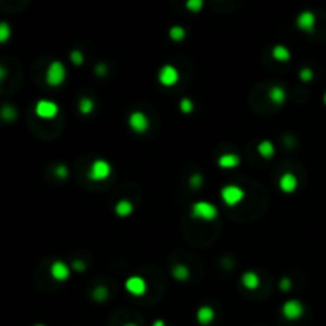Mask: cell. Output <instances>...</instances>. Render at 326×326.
I'll return each mask as SVG.
<instances>
[{
	"mask_svg": "<svg viewBox=\"0 0 326 326\" xmlns=\"http://www.w3.org/2000/svg\"><path fill=\"white\" fill-rule=\"evenodd\" d=\"M70 61H72L75 66H81L83 61H85V56L80 49H73L72 53H70Z\"/></svg>",
	"mask_w": 326,
	"mask_h": 326,
	"instance_id": "cell-26",
	"label": "cell"
},
{
	"mask_svg": "<svg viewBox=\"0 0 326 326\" xmlns=\"http://www.w3.org/2000/svg\"><path fill=\"white\" fill-rule=\"evenodd\" d=\"M93 299H95L97 303H102V301H105V299L108 298V288L107 286H104V285H99V286H95V288L93 290Z\"/></svg>",
	"mask_w": 326,
	"mask_h": 326,
	"instance_id": "cell-24",
	"label": "cell"
},
{
	"mask_svg": "<svg viewBox=\"0 0 326 326\" xmlns=\"http://www.w3.org/2000/svg\"><path fill=\"white\" fill-rule=\"evenodd\" d=\"M158 78L161 81V85L164 86H174L175 83L180 80V72L177 70V67L170 66V64H165L161 67L158 73Z\"/></svg>",
	"mask_w": 326,
	"mask_h": 326,
	"instance_id": "cell-6",
	"label": "cell"
},
{
	"mask_svg": "<svg viewBox=\"0 0 326 326\" xmlns=\"http://www.w3.org/2000/svg\"><path fill=\"white\" fill-rule=\"evenodd\" d=\"M35 326H45V325H35Z\"/></svg>",
	"mask_w": 326,
	"mask_h": 326,
	"instance_id": "cell-39",
	"label": "cell"
},
{
	"mask_svg": "<svg viewBox=\"0 0 326 326\" xmlns=\"http://www.w3.org/2000/svg\"><path fill=\"white\" fill-rule=\"evenodd\" d=\"M124 286L132 296H142L146 291V282L143 280V277H140V276H131L126 280Z\"/></svg>",
	"mask_w": 326,
	"mask_h": 326,
	"instance_id": "cell-9",
	"label": "cell"
},
{
	"mask_svg": "<svg viewBox=\"0 0 326 326\" xmlns=\"http://www.w3.org/2000/svg\"><path fill=\"white\" fill-rule=\"evenodd\" d=\"M54 174H56V177H57V178H61V180H64V178H67V175H69V169H67V165H64V164H57L56 167H54Z\"/></svg>",
	"mask_w": 326,
	"mask_h": 326,
	"instance_id": "cell-28",
	"label": "cell"
},
{
	"mask_svg": "<svg viewBox=\"0 0 326 326\" xmlns=\"http://www.w3.org/2000/svg\"><path fill=\"white\" fill-rule=\"evenodd\" d=\"M78 108L83 115H89L94 110V100L91 97H81L78 102Z\"/></svg>",
	"mask_w": 326,
	"mask_h": 326,
	"instance_id": "cell-22",
	"label": "cell"
},
{
	"mask_svg": "<svg viewBox=\"0 0 326 326\" xmlns=\"http://www.w3.org/2000/svg\"><path fill=\"white\" fill-rule=\"evenodd\" d=\"M129 126H131V129L134 132L142 134V132H145L146 129H148V116L140 110L132 112L129 115Z\"/></svg>",
	"mask_w": 326,
	"mask_h": 326,
	"instance_id": "cell-8",
	"label": "cell"
},
{
	"mask_svg": "<svg viewBox=\"0 0 326 326\" xmlns=\"http://www.w3.org/2000/svg\"><path fill=\"white\" fill-rule=\"evenodd\" d=\"M202 183H204V178H202L201 174H193V175H191V178H189V186L199 188Z\"/></svg>",
	"mask_w": 326,
	"mask_h": 326,
	"instance_id": "cell-30",
	"label": "cell"
},
{
	"mask_svg": "<svg viewBox=\"0 0 326 326\" xmlns=\"http://www.w3.org/2000/svg\"><path fill=\"white\" fill-rule=\"evenodd\" d=\"M272 56H274V59H277V61H288L291 57V53L288 48L283 47V45H276V47L272 48Z\"/></svg>",
	"mask_w": 326,
	"mask_h": 326,
	"instance_id": "cell-19",
	"label": "cell"
},
{
	"mask_svg": "<svg viewBox=\"0 0 326 326\" xmlns=\"http://www.w3.org/2000/svg\"><path fill=\"white\" fill-rule=\"evenodd\" d=\"M323 102H325V105H326V93H325V95H323Z\"/></svg>",
	"mask_w": 326,
	"mask_h": 326,
	"instance_id": "cell-38",
	"label": "cell"
},
{
	"mask_svg": "<svg viewBox=\"0 0 326 326\" xmlns=\"http://www.w3.org/2000/svg\"><path fill=\"white\" fill-rule=\"evenodd\" d=\"M6 78V69H3L2 66H0V81H3Z\"/></svg>",
	"mask_w": 326,
	"mask_h": 326,
	"instance_id": "cell-35",
	"label": "cell"
},
{
	"mask_svg": "<svg viewBox=\"0 0 326 326\" xmlns=\"http://www.w3.org/2000/svg\"><path fill=\"white\" fill-rule=\"evenodd\" d=\"M202 6H204L202 0H188V2H186V8L191 10V11H194V13L199 11Z\"/></svg>",
	"mask_w": 326,
	"mask_h": 326,
	"instance_id": "cell-29",
	"label": "cell"
},
{
	"mask_svg": "<svg viewBox=\"0 0 326 326\" xmlns=\"http://www.w3.org/2000/svg\"><path fill=\"white\" fill-rule=\"evenodd\" d=\"M282 314L285 318H288V320H298V318L303 317L304 314V305L301 304V301H298V299H290V301H286L283 304Z\"/></svg>",
	"mask_w": 326,
	"mask_h": 326,
	"instance_id": "cell-7",
	"label": "cell"
},
{
	"mask_svg": "<svg viewBox=\"0 0 326 326\" xmlns=\"http://www.w3.org/2000/svg\"><path fill=\"white\" fill-rule=\"evenodd\" d=\"M11 35V27L8 23L2 21L0 23V43H5Z\"/></svg>",
	"mask_w": 326,
	"mask_h": 326,
	"instance_id": "cell-25",
	"label": "cell"
},
{
	"mask_svg": "<svg viewBox=\"0 0 326 326\" xmlns=\"http://www.w3.org/2000/svg\"><path fill=\"white\" fill-rule=\"evenodd\" d=\"M193 108H194V105H193V100H191V99L183 97L180 100V110L183 113H191V112H193Z\"/></svg>",
	"mask_w": 326,
	"mask_h": 326,
	"instance_id": "cell-27",
	"label": "cell"
},
{
	"mask_svg": "<svg viewBox=\"0 0 326 326\" xmlns=\"http://www.w3.org/2000/svg\"><path fill=\"white\" fill-rule=\"evenodd\" d=\"M123 326H137L136 323H126V325H123Z\"/></svg>",
	"mask_w": 326,
	"mask_h": 326,
	"instance_id": "cell-37",
	"label": "cell"
},
{
	"mask_svg": "<svg viewBox=\"0 0 326 326\" xmlns=\"http://www.w3.org/2000/svg\"><path fill=\"white\" fill-rule=\"evenodd\" d=\"M57 112H59V107H57L56 102L53 100H48V99H42L37 102L35 105V113L38 118L42 119H53Z\"/></svg>",
	"mask_w": 326,
	"mask_h": 326,
	"instance_id": "cell-5",
	"label": "cell"
},
{
	"mask_svg": "<svg viewBox=\"0 0 326 326\" xmlns=\"http://www.w3.org/2000/svg\"><path fill=\"white\" fill-rule=\"evenodd\" d=\"M110 172H112V167L105 159H95V161H93L91 167H89L88 177L91 178L93 182H100L110 175Z\"/></svg>",
	"mask_w": 326,
	"mask_h": 326,
	"instance_id": "cell-3",
	"label": "cell"
},
{
	"mask_svg": "<svg viewBox=\"0 0 326 326\" xmlns=\"http://www.w3.org/2000/svg\"><path fill=\"white\" fill-rule=\"evenodd\" d=\"M239 163H240V158L237 155H234V153H226V155L218 158V165L221 169H234L237 167Z\"/></svg>",
	"mask_w": 326,
	"mask_h": 326,
	"instance_id": "cell-14",
	"label": "cell"
},
{
	"mask_svg": "<svg viewBox=\"0 0 326 326\" xmlns=\"http://www.w3.org/2000/svg\"><path fill=\"white\" fill-rule=\"evenodd\" d=\"M279 186H280V189L283 191V193H293V191L298 188V178H296V175L291 174V172H285V174L280 177Z\"/></svg>",
	"mask_w": 326,
	"mask_h": 326,
	"instance_id": "cell-12",
	"label": "cell"
},
{
	"mask_svg": "<svg viewBox=\"0 0 326 326\" xmlns=\"http://www.w3.org/2000/svg\"><path fill=\"white\" fill-rule=\"evenodd\" d=\"M242 285L248 290H255L259 286V276L253 271H247L244 276H242Z\"/></svg>",
	"mask_w": 326,
	"mask_h": 326,
	"instance_id": "cell-15",
	"label": "cell"
},
{
	"mask_svg": "<svg viewBox=\"0 0 326 326\" xmlns=\"http://www.w3.org/2000/svg\"><path fill=\"white\" fill-rule=\"evenodd\" d=\"M312 76H314V72H312L310 69H301L299 70V78H301L303 81H310L312 80Z\"/></svg>",
	"mask_w": 326,
	"mask_h": 326,
	"instance_id": "cell-31",
	"label": "cell"
},
{
	"mask_svg": "<svg viewBox=\"0 0 326 326\" xmlns=\"http://www.w3.org/2000/svg\"><path fill=\"white\" fill-rule=\"evenodd\" d=\"M244 196H245L244 189L237 186V185H226V186H223L221 189V199L231 207L237 206V204L244 199Z\"/></svg>",
	"mask_w": 326,
	"mask_h": 326,
	"instance_id": "cell-4",
	"label": "cell"
},
{
	"mask_svg": "<svg viewBox=\"0 0 326 326\" xmlns=\"http://www.w3.org/2000/svg\"><path fill=\"white\" fill-rule=\"evenodd\" d=\"M296 24L301 30L312 32L315 27V15L309 10H304V11L299 13V16L296 19Z\"/></svg>",
	"mask_w": 326,
	"mask_h": 326,
	"instance_id": "cell-10",
	"label": "cell"
},
{
	"mask_svg": "<svg viewBox=\"0 0 326 326\" xmlns=\"http://www.w3.org/2000/svg\"><path fill=\"white\" fill-rule=\"evenodd\" d=\"M85 267H86V264L83 263V261H80V259H75V261H73V269H75V271L83 272V271H85Z\"/></svg>",
	"mask_w": 326,
	"mask_h": 326,
	"instance_id": "cell-34",
	"label": "cell"
},
{
	"mask_svg": "<svg viewBox=\"0 0 326 326\" xmlns=\"http://www.w3.org/2000/svg\"><path fill=\"white\" fill-rule=\"evenodd\" d=\"M151 326H165V322L164 320H155Z\"/></svg>",
	"mask_w": 326,
	"mask_h": 326,
	"instance_id": "cell-36",
	"label": "cell"
},
{
	"mask_svg": "<svg viewBox=\"0 0 326 326\" xmlns=\"http://www.w3.org/2000/svg\"><path fill=\"white\" fill-rule=\"evenodd\" d=\"M269 99L274 102V104H277V105L283 104L285 99H286L285 89H283L282 86H272V88L269 89Z\"/></svg>",
	"mask_w": 326,
	"mask_h": 326,
	"instance_id": "cell-17",
	"label": "cell"
},
{
	"mask_svg": "<svg viewBox=\"0 0 326 326\" xmlns=\"http://www.w3.org/2000/svg\"><path fill=\"white\" fill-rule=\"evenodd\" d=\"M95 73H97L99 76H105L107 75V64L105 62H100L95 66Z\"/></svg>",
	"mask_w": 326,
	"mask_h": 326,
	"instance_id": "cell-33",
	"label": "cell"
},
{
	"mask_svg": "<svg viewBox=\"0 0 326 326\" xmlns=\"http://www.w3.org/2000/svg\"><path fill=\"white\" fill-rule=\"evenodd\" d=\"M216 215H218V209L209 201H197L191 207V216L196 220L212 221L216 218Z\"/></svg>",
	"mask_w": 326,
	"mask_h": 326,
	"instance_id": "cell-1",
	"label": "cell"
},
{
	"mask_svg": "<svg viewBox=\"0 0 326 326\" xmlns=\"http://www.w3.org/2000/svg\"><path fill=\"white\" fill-rule=\"evenodd\" d=\"M66 67L61 61H53L47 69V83L51 86H59L66 80Z\"/></svg>",
	"mask_w": 326,
	"mask_h": 326,
	"instance_id": "cell-2",
	"label": "cell"
},
{
	"mask_svg": "<svg viewBox=\"0 0 326 326\" xmlns=\"http://www.w3.org/2000/svg\"><path fill=\"white\" fill-rule=\"evenodd\" d=\"M196 318H197V323L202 325V326L210 325L215 318V310L210 307V305H202V307L197 309Z\"/></svg>",
	"mask_w": 326,
	"mask_h": 326,
	"instance_id": "cell-13",
	"label": "cell"
},
{
	"mask_svg": "<svg viewBox=\"0 0 326 326\" xmlns=\"http://www.w3.org/2000/svg\"><path fill=\"white\" fill-rule=\"evenodd\" d=\"M134 210V206L129 199H121L116 202V206H115V212H116L118 216H129Z\"/></svg>",
	"mask_w": 326,
	"mask_h": 326,
	"instance_id": "cell-16",
	"label": "cell"
},
{
	"mask_svg": "<svg viewBox=\"0 0 326 326\" xmlns=\"http://www.w3.org/2000/svg\"><path fill=\"white\" fill-rule=\"evenodd\" d=\"M279 286H280V290H282V291H290V290H291V280L283 277L282 280H280Z\"/></svg>",
	"mask_w": 326,
	"mask_h": 326,
	"instance_id": "cell-32",
	"label": "cell"
},
{
	"mask_svg": "<svg viewBox=\"0 0 326 326\" xmlns=\"http://www.w3.org/2000/svg\"><path fill=\"white\" fill-rule=\"evenodd\" d=\"M172 276L177 280H180V282H185L189 277V269L185 264H175L172 267Z\"/></svg>",
	"mask_w": 326,
	"mask_h": 326,
	"instance_id": "cell-20",
	"label": "cell"
},
{
	"mask_svg": "<svg viewBox=\"0 0 326 326\" xmlns=\"http://www.w3.org/2000/svg\"><path fill=\"white\" fill-rule=\"evenodd\" d=\"M258 153L263 158L269 159L274 156V153H276V148H274V143L271 142V140H263L259 145H258Z\"/></svg>",
	"mask_w": 326,
	"mask_h": 326,
	"instance_id": "cell-18",
	"label": "cell"
},
{
	"mask_svg": "<svg viewBox=\"0 0 326 326\" xmlns=\"http://www.w3.org/2000/svg\"><path fill=\"white\" fill-rule=\"evenodd\" d=\"M49 271L53 279L57 280V282H64V280H67L70 276V267L64 263V261H54V263L51 264Z\"/></svg>",
	"mask_w": 326,
	"mask_h": 326,
	"instance_id": "cell-11",
	"label": "cell"
},
{
	"mask_svg": "<svg viewBox=\"0 0 326 326\" xmlns=\"http://www.w3.org/2000/svg\"><path fill=\"white\" fill-rule=\"evenodd\" d=\"M16 116H18V112L15 107L3 105L2 108H0V118H2L3 121H13V119H16Z\"/></svg>",
	"mask_w": 326,
	"mask_h": 326,
	"instance_id": "cell-21",
	"label": "cell"
},
{
	"mask_svg": "<svg viewBox=\"0 0 326 326\" xmlns=\"http://www.w3.org/2000/svg\"><path fill=\"white\" fill-rule=\"evenodd\" d=\"M185 35H186V30H185L182 25H172L170 30H169V37L174 42H182L185 38Z\"/></svg>",
	"mask_w": 326,
	"mask_h": 326,
	"instance_id": "cell-23",
	"label": "cell"
}]
</instances>
